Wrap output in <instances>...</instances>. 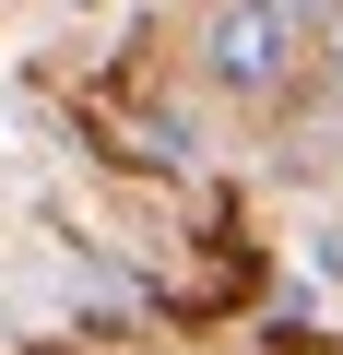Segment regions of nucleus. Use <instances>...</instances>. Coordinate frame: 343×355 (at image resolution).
<instances>
[{"label": "nucleus", "instance_id": "nucleus-1", "mask_svg": "<svg viewBox=\"0 0 343 355\" xmlns=\"http://www.w3.org/2000/svg\"><path fill=\"white\" fill-rule=\"evenodd\" d=\"M308 60V0H213L202 12V83L237 107H272Z\"/></svg>", "mask_w": 343, "mask_h": 355}, {"label": "nucleus", "instance_id": "nucleus-2", "mask_svg": "<svg viewBox=\"0 0 343 355\" xmlns=\"http://www.w3.org/2000/svg\"><path fill=\"white\" fill-rule=\"evenodd\" d=\"M308 60L343 83V0H308Z\"/></svg>", "mask_w": 343, "mask_h": 355}]
</instances>
